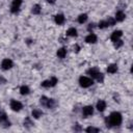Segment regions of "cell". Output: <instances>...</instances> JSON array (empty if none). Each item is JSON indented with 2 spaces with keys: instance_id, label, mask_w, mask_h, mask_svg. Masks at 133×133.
Here are the masks:
<instances>
[{
  "instance_id": "obj_11",
  "label": "cell",
  "mask_w": 133,
  "mask_h": 133,
  "mask_svg": "<svg viewBox=\"0 0 133 133\" xmlns=\"http://www.w3.org/2000/svg\"><path fill=\"white\" fill-rule=\"evenodd\" d=\"M97 39H98V37H97V35L94 34V33H89V34L85 37V42H86L87 44H95V43L97 42Z\"/></svg>"
},
{
  "instance_id": "obj_30",
  "label": "cell",
  "mask_w": 133,
  "mask_h": 133,
  "mask_svg": "<svg viewBox=\"0 0 133 133\" xmlns=\"http://www.w3.org/2000/svg\"><path fill=\"white\" fill-rule=\"evenodd\" d=\"M55 1H56V0H47V2H48V3H50V4L55 3Z\"/></svg>"
},
{
  "instance_id": "obj_12",
  "label": "cell",
  "mask_w": 133,
  "mask_h": 133,
  "mask_svg": "<svg viewBox=\"0 0 133 133\" xmlns=\"http://www.w3.org/2000/svg\"><path fill=\"white\" fill-rule=\"evenodd\" d=\"M125 18H126V15H125V12L123 11V10H118L116 14H115V21H117V22H122V21H124L125 20Z\"/></svg>"
},
{
  "instance_id": "obj_9",
  "label": "cell",
  "mask_w": 133,
  "mask_h": 133,
  "mask_svg": "<svg viewBox=\"0 0 133 133\" xmlns=\"http://www.w3.org/2000/svg\"><path fill=\"white\" fill-rule=\"evenodd\" d=\"M94 113V107L92 106H85L82 109V114L84 117H88Z\"/></svg>"
},
{
  "instance_id": "obj_16",
  "label": "cell",
  "mask_w": 133,
  "mask_h": 133,
  "mask_svg": "<svg viewBox=\"0 0 133 133\" xmlns=\"http://www.w3.org/2000/svg\"><path fill=\"white\" fill-rule=\"evenodd\" d=\"M65 55H66V50L64 48H60V49L57 50V56L59 58H64Z\"/></svg>"
},
{
  "instance_id": "obj_22",
  "label": "cell",
  "mask_w": 133,
  "mask_h": 133,
  "mask_svg": "<svg viewBox=\"0 0 133 133\" xmlns=\"http://www.w3.org/2000/svg\"><path fill=\"white\" fill-rule=\"evenodd\" d=\"M31 126H33V123H32V121L30 119V117H26L25 119H24V127H26V128H30Z\"/></svg>"
},
{
  "instance_id": "obj_31",
  "label": "cell",
  "mask_w": 133,
  "mask_h": 133,
  "mask_svg": "<svg viewBox=\"0 0 133 133\" xmlns=\"http://www.w3.org/2000/svg\"><path fill=\"white\" fill-rule=\"evenodd\" d=\"M94 28V24H89V26H88V30H90V29H92Z\"/></svg>"
},
{
  "instance_id": "obj_18",
  "label": "cell",
  "mask_w": 133,
  "mask_h": 133,
  "mask_svg": "<svg viewBox=\"0 0 133 133\" xmlns=\"http://www.w3.org/2000/svg\"><path fill=\"white\" fill-rule=\"evenodd\" d=\"M42 115H43L42 110H38V109H33V110H32V116H33L34 118H39Z\"/></svg>"
},
{
  "instance_id": "obj_23",
  "label": "cell",
  "mask_w": 133,
  "mask_h": 133,
  "mask_svg": "<svg viewBox=\"0 0 133 133\" xmlns=\"http://www.w3.org/2000/svg\"><path fill=\"white\" fill-rule=\"evenodd\" d=\"M85 131L86 132H88V133H94V132H100L101 130L100 129H98V128H95V127H88V128H86L85 129Z\"/></svg>"
},
{
  "instance_id": "obj_8",
  "label": "cell",
  "mask_w": 133,
  "mask_h": 133,
  "mask_svg": "<svg viewBox=\"0 0 133 133\" xmlns=\"http://www.w3.org/2000/svg\"><path fill=\"white\" fill-rule=\"evenodd\" d=\"M12 65H14L12 61H11L10 59H8V58L3 59V60H2V62H1V66H2V69H3V70H9V69H11V68H12Z\"/></svg>"
},
{
  "instance_id": "obj_28",
  "label": "cell",
  "mask_w": 133,
  "mask_h": 133,
  "mask_svg": "<svg viewBox=\"0 0 133 133\" xmlns=\"http://www.w3.org/2000/svg\"><path fill=\"white\" fill-rule=\"evenodd\" d=\"M50 81H51L52 86H55V85H56V83H57V78H56V77H51Z\"/></svg>"
},
{
  "instance_id": "obj_2",
  "label": "cell",
  "mask_w": 133,
  "mask_h": 133,
  "mask_svg": "<svg viewBox=\"0 0 133 133\" xmlns=\"http://www.w3.org/2000/svg\"><path fill=\"white\" fill-rule=\"evenodd\" d=\"M87 73L91 76V78L97 79L99 82H102V81H103V79H104L103 74L99 71V69H98V68H91V69H89V70L87 71Z\"/></svg>"
},
{
  "instance_id": "obj_13",
  "label": "cell",
  "mask_w": 133,
  "mask_h": 133,
  "mask_svg": "<svg viewBox=\"0 0 133 133\" xmlns=\"http://www.w3.org/2000/svg\"><path fill=\"white\" fill-rule=\"evenodd\" d=\"M55 23L56 24H58V25H61V24H63L64 23V21H65V18H64V16L63 15H61V14H59V15H56L55 16Z\"/></svg>"
},
{
  "instance_id": "obj_20",
  "label": "cell",
  "mask_w": 133,
  "mask_h": 133,
  "mask_svg": "<svg viewBox=\"0 0 133 133\" xmlns=\"http://www.w3.org/2000/svg\"><path fill=\"white\" fill-rule=\"evenodd\" d=\"M86 20H87V15H86V14H81V15L78 17V22H79L80 24L85 23Z\"/></svg>"
},
{
  "instance_id": "obj_27",
  "label": "cell",
  "mask_w": 133,
  "mask_h": 133,
  "mask_svg": "<svg viewBox=\"0 0 133 133\" xmlns=\"http://www.w3.org/2000/svg\"><path fill=\"white\" fill-rule=\"evenodd\" d=\"M123 46V41L122 39H117L116 42H114V47L115 48H119Z\"/></svg>"
},
{
  "instance_id": "obj_14",
  "label": "cell",
  "mask_w": 133,
  "mask_h": 133,
  "mask_svg": "<svg viewBox=\"0 0 133 133\" xmlns=\"http://www.w3.org/2000/svg\"><path fill=\"white\" fill-rule=\"evenodd\" d=\"M105 108H106V102L105 101H103V100H100V101H98V103H97V109L99 110V111H104L105 110Z\"/></svg>"
},
{
  "instance_id": "obj_24",
  "label": "cell",
  "mask_w": 133,
  "mask_h": 133,
  "mask_svg": "<svg viewBox=\"0 0 133 133\" xmlns=\"http://www.w3.org/2000/svg\"><path fill=\"white\" fill-rule=\"evenodd\" d=\"M98 27H99L100 29H104V28L108 27V23H107V21H106V20H105V21H101V22L99 23Z\"/></svg>"
},
{
  "instance_id": "obj_3",
  "label": "cell",
  "mask_w": 133,
  "mask_h": 133,
  "mask_svg": "<svg viewBox=\"0 0 133 133\" xmlns=\"http://www.w3.org/2000/svg\"><path fill=\"white\" fill-rule=\"evenodd\" d=\"M39 102H41V104H42L43 106H45V107H47V108H53V107L55 106V104H56L53 99H49V98H47V97H45V96L41 97Z\"/></svg>"
},
{
  "instance_id": "obj_5",
  "label": "cell",
  "mask_w": 133,
  "mask_h": 133,
  "mask_svg": "<svg viewBox=\"0 0 133 133\" xmlns=\"http://www.w3.org/2000/svg\"><path fill=\"white\" fill-rule=\"evenodd\" d=\"M23 0H12V3H11V7H10V11L12 14H17L20 9V6L22 4Z\"/></svg>"
},
{
  "instance_id": "obj_17",
  "label": "cell",
  "mask_w": 133,
  "mask_h": 133,
  "mask_svg": "<svg viewBox=\"0 0 133 133\" xmlns=\"http://www.w3.org/2000/svg\"><path fill=\"white\" fill-rule=\"evenodd\" d=\"M41 11H42V7H41L39 4H35V5L32 6V14L38 15V14H41Z\"/></svg>"
},
{
  "instance_id": "obj_25",
  "label": "cell",
  "mask_w": 133,
  "mask_h": 133,
  "mask_svg": "<svg viewBox=\"0 0 133 133\" xmlns=\"http://www.w3.org/2000/svg\"><path fill=\"white\" fill-rule=\"evenodd\" d=\"M41 85H42L43 87H52V84H51L50 79H49V80H45V81H43V82L41 83Z\"/></svg>"
},
{
  "instance_id": "obj_15",
  "label": "cell",
  "mask_w": 133,
  "mask_h": 133,
  "mask_svg": "<svg viewBox=\"0 0 133 133\" xmlns=\"http://www.w3.org/2000/svg\"><path fill=\"white\" fill-rule=\"evenodd\" d=\"M116 71H117V65L114 63L108 65V68H107V72L110 74H114V73H116Z\"/></svg>"
},
{
  "instance_id": "obj_26",
  "label": "cell",
  "mask_w": 133,
  "mask_h": 133,
  "mask_svg": "<svg viewBox=\"0 0 133 133\" xmlns=\"http://www.w3.org/2000/svg\"><path fill=\"white\" fill-rule=\"evenodd\" d=\"M106 21H107V23H108V26H113V25L115 24V20L112 19V18H108Z\"/></svg>"
},
{
  "instance_id": "obj_4",
  "label": "cell",
  "mask_w": 133,
  "mask_h": 133,
  "mask_svg": "<svg viewBox=\"0 0 133 133\" xmlns=\"http://www.w3.org/2000/svg\"><path fill=\"white\" fill-rule=\"evenodd\" d=\"M92 83H94L92 79H90V78H88V77L81 76V77L79 78V84H80V86H82V87H84V88L91 86Z\"/></svg>"
},
{
  "instance_id": "obj_7",
  "label": "cell",
  "mask_w": 133,
  "mask_h": 133,
  "mask_svg": "<svg viewBox=\"0 0 133 133\" xmlns=\"http://www.w3.org/2000/svg\"><path fill=\"white\" fill-rule=\"evenodd\" d=\"M0 125H2L4 128H7L10 126V122L7 118V115L5 113H1L0 114Z\"/></svg>"
},
{
  "instance_id": "obj_6",
  "label": "cell",
  "mask_w": 133,
  "mask_h": 133,
  "mask_svg": "<svg viewBox=\"0 0 133 133\" xmlns=\"http://www.w3.org/2000/svg\"><path fill=\"white\" fill-rule=\"evenodd\" d=\"M23 105L21 102L17 101V100H11L10 101V108L14 110V111H20L22 109Z\"/></svg>"
},
{
  "instance_id": "obj_10",
  "label": "cell",
  "mask_w": 133,
  "mask_h": 133,
  "mask_svg": "<svg viewBox=\"0 0 133 133\" xmlns=\"http://www.w3.org/2000/svg\"><path fill=\"white\" fill-rule=\"evenodd\" d=\"M122 35H123V32H122L121 30H115V31L112 32V34H111V36H110V39L114 43V42H116L117 39H121Z\"/></svg>"
},
{
  "instance_id": "obj_29",
  "label": "cell",
  "mask_w": 133,
  "mask_h": 133,
  "mask_svg": "<svg viewBox=\"0 0 133 133\" xmlns=\"http://www.w3.org/2000/svg\"><path fill=\"white\" fill-rule=\"evenodd\" d=\"M74 130H75V131H81V127H80L78 124H76L75 127H74Z\"/></svg>"
},
{
  "instance_id": "obj_1",
  "label": "cell",
  "mask_w": 133,
  "mask_h": 133,
  "mask_svg": "<svg viewBox=\"0 0 133 133\" xmlns=\"http://www.w3.org/2000/svg\"><path fill=\"white\" fill-rule=\"evenodd\" d=\"M122 121H123V117H122V114L119 112H112L107 118H106V126L107 127H112V126H119L122 124Z\"/></svg>"
},
{
  "instance_id": "obj_21",
  "label": "cell",
  "mask_w": 133,
  "mask_h": 133,
  "mask_svg": "<svg viewBox=\"0 0 133 133\" xmlns=\"http://www.w3.org/2000/svg\"><path fill=\"white\" fill-rule=\"evenodd\" d=\"M66 35H69V36H77V30H76L74 27H72V28L68 29Z\"/></svg>"
},
{
  "instance_id": "obj_19",
  "label": "cell",
  "mask_w": 133,
  "mask_h": 133,
  "mask_svg": "<svg viewBox=\"0 0 133 133\" xmlns=\"http://www.w3.org/2000/svg\"><path fill=\"white\" fill-rule=\"evenodd\" d=\"M29 91H30V89H29V87L26 86V85H23V86L20 87V92H21V95H23V96H24V95H28Z\"/></svg>"
}]
</instances>
